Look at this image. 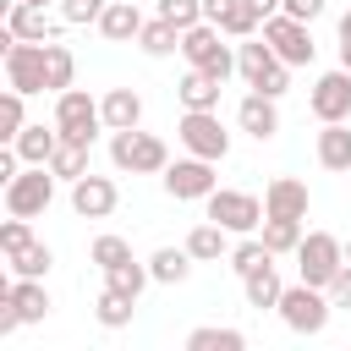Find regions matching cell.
Wrapping results in <instances>:
<instances>
[{"label":"cell","mask_w":351,"mask_h":351,"mask_svg":"<svg viewBox=\"0 0 351 351\" xmlns=\"http://www.w3.org/2000/svg\"><path fill=\"white\" fill-rule=\"evenodd\" d=\"M110 159H115V170H132V176H165L170 148H165V137L126 126V132H110Z\"/></svg>","instance_id":"6da1fadb"},{"label":"cell","mask_w":351,"mask_h":351,"mask_svg":"<svg viewBox=\"0 0 351 351\" xmlns=\"http://www.w3.org/2000/svg\"><path fill=\"white\" fill-rule=\"evenodd\" d=\"M274 313L285 318V329H291V335H324V324H329L335 302H329V291H324V285L296 280V285H285V296H280V307H274Z\"/></svg>","instance_id":"7a4b0ae2"},{"label":"cell","mask_w":351,"mask_h":351,"mask_svg":"<svg viewBox=\"0 0 351 351\" xmlns=\"http://www.w3.org/2000/svg\"><path fill=\"white\" fill-rule=\"evenodd\" d=\"M55 126H60L66 143L93 148V137L104 132V110H99V99L88 88H66V93H55Z\"/></svg>","instance_id":"3957f363"},{"label":"cell","mask_w":351,"mask_h":351,"mask_svg":"<svg viewBox=\"0 0 351 351\" xmlns=\"http://www.w3.org/2000/svg\"><path fill=\"white\" fill-rule=\"evenodd\" d=\"M181 55H186V66H197V71H208L219 82H230V71H236V55H230V44H225V33L214 22L186 27L181 33Z\"/></svg>","instance_id":"277c9868"},{"label":"cell","mask_w":351,"mask_h":351,"mask_svg":"<svg viewBox=\"0 0 351 351\" xmlns=\"http://www.w3.org/2000/svg\"><path fill=\"white\" fill-rule=\"evenodd\" d=\"M203 203H208V219L225 225L230 236H258V225H263V197H252L241 186H214Z\"/></svg>","instance_id":"5b68a950"},{"label":"cell","mask_w":351,"mask_h":351,"mask_svg":"<svg viewBox=\"0 0 351 351\" xmlns=\"http://www.w3.org/2000/svg\"><path fill=\"white\" fill-rule=\"evenodd\" d=\"M296 269L307 285H329L340 269H346V241L335 230H307L302 247H296Z\"/></svg>","instance_id":"8992f818"},{"label":"cell","mask_w":351,"mask_h":351,"mask_svg":"<svg viewBox=\"0 0 351 351\" xmlns=\"http://www.w3.org/2000/svg\"><path fill=\"white\" fill-rule=\"evenodd\" d=\"M176 137H181V148H186V154L214 159V165L230 154V132L219 126V110H186V115H181V126H176Z\"/></svg>","instance_id":"52a82bcc"},{"label":"cell","mask_w":351,"mask_h":351,"mask_svg":"<svg viewBox=\"0 0 351 351\" xmlns=\"http://www.w3.org/2000/svg\"><path fill=\"white\" fill-rule=\"evenodd\" d=\"M55 170L49 165H27L16 181H5V214H22V219H33V214H44L49 208V197H55Z\"/></svg>","instance_id":"ba28073f"},{"label":"cell","mask_w":351,"mask_h":351,"mask_svg":"<svg viewBox=\"0 0 351 351\" xmlns=\"http://www.w3.org/2000/svg\"><path fill=\"white\" fill-rule=\"evenodd\" d=\"M263 38L274 44V55H280L291 71H296V66H313V55H318L307 22H296V16H285V11H274V16L263 22Z\"/></svg>","instance_id":"9c48e42d"},{"label":"cell","mask_w":351,"mask_h":351,"mask_svg":"<svg viewBox=\"0 0 351 351\" xmlns=\"http://www.w3.org/2000/svg\"><path fill=\"white\" fill-rule=\"evenodd\" d=\"M165 192L176 197V203H197V197H208L219 181H214V159H197V154H186V159H170L165 165Z\"/></svg>","instance_id":"30bf717a"},{"label":"cell","mask_w":351,"mask_h":351,"mask_svg":"<svg viewBox=\"0 0 351 351\" xmlns=\"http://www.w3.org/2000/svg\"><path fill=\"white\" fill-rule=\"evenodd\" d=\"M5 82L16 93H44L49 77H44V44H27V38H11L5 44Z\"/></svg>","instance_id":"8fae6325"},{"label":"cell","mask_w":351,"mask_h":351,"mask_svg":"<svg viewBox=\"0 0 351 351\" xmlns=\"http://www.w3.org/2000/svg\"><path fill=\"white\" fill-rule=\"evenodd\" d=\"M307 110H313L318 121H351V71H346V66L324 71V77L313 82V93H307Z\"/></svg>","instance_id":"7c38bea8"},{"label":"cell","mask_w":351,"mask_h":351,"mask_svg":"<svg viewBox=\"0 0 351 351\" xmlns=\"http://www.w3.org/2000/svg\"><path fill=\"white\" fill-rule=\"evenodd\" d=\"M115 203H121V192H115L110 176H93V170H88L82 181H71V208H77L82 219H110Z\"/></svg>","instance_id":"4fadbf2b"},{"label":"cell","mask_w":351,"mask_h":351,"mask_svg":"<svg viewBox=\"0 0 351 351\" xmlns=\"http://www.w3.org/2000/svg\"><path fill=\"white\" fill-rule=\"evenodd\" d=\"M307 181H296V176H274L269 186H263V214H274V219H307Z\"/></svg>","instance_id":"5bb4252c"},{"label":"cell","mask_w":351,"mask_h":351,"mask_svg":"<svg viewBox=\"0 0 351 351\" xmlns=\"http://www.w3.org/2000/svg\"><path fill=\"white\" fill-rule=\"evenodd\" d=\"M236 121H241V132H247V137H258V143H269V137L280 132V110H274V99H269V93H258V88L236 104Z\"/></svg>","instance_id":"9a60e30c"},{"label":"cell","mask_w":351,"mask_h":351,"mask_svg":"<svg viewBox=\"0 0 351 351\" xmlns=\"http://www.w3.org/2000/svg\"><path fill=\"white\" fill-rule=\"evenodd\" d=\"M110 44H137V33H143V11H137V0H110L104 5V16L93 22Z\"/></svg>","instance_id":"2e32d148"},{"label":"cell","mask_w":351,"mask_h":351,"mask_svg":"<svg viewBox=\"0 0 351 351\" xmlns=\"http://www.w3.org/2000/svg\"><path fill=\"white\" fill-rule=\"evenodd\" d=\"M318 165L351 170V121H318Z\"/></svg>","instance_id":"e0dca14e"},{"label":"cell","mask_w":351,"mask_h":351,"mask_svg":"<svg viewBox=\"0 0 351 351\" xmlns=\"http://www.w3.org/2000/svg\"><path fill=\"white\" fill-rule=\"evenodd\" d=\"M5 27H11L16 38H27V44H49V38H55V22L44 16V5H27V0L5 5Z\"/></svg>","instance_id":"ac0fdd59"},{"label":"cell","mask_w":351,"mask_h":351,"mask_svg":"<svg viewBox=\"0 0 351 351\" xmlns=\"http://www.w3.org/2000/svg\"><path fill=\"white\" fill-rule=\"evenodd\" d=\"M219 88H225L219 77L186 66V77L176 82V99H181V110H219Z\"/></svg>","instance_id":"d6986e66"},{"label":"cell","mask_w":351,"mask_h":351,"mask_svg":"<svg viewBox=\"0 0 351 351\" xmlns=\"http://www.w3.org/2000/svg\"><path fill=\"white\" fill-rule=\"evenodd\" d=\"M16 154H22V165H49V154L60 148V126H44V121H27L22 132H16V143H11Z\"/></svg>","instance_id":"ffe728a7"},{"label":"cell","mask_w":351,"mask_h":351,"mask_svg":"<svg viewBox=\"0 0 351 351\" xmlns=\"http://www.w3.org/2000/svg\"><path fill=\"white\" fill-rule=\"evenodd\" d=\"M99 110H104V132H126V126H143V99H137L132 88H110V93L99 99Z\"/></svg>","instance_id":"44dd1931"},{"label":"cell","mask_w":351,"mask_h":351,"mask_svg":"<svg viewBox=\"0 0 351 351\" xmlns=\"http://www.w3.org/2000/svg\"><path fill=\"white\" fill-rule=\"evenodd\" d=\"M241 291H247V307H280V296H285V280H280V269H274V258L263 263V269H252V274H241Z\"/></svg>","instance_id":"7402d4cb"},{"label":"cell","mask_w":351,"mask_h":351,"mask_svg":"<svg viewBox=\"0 0 351 351\" xmlns=\"http://www.w3.org/2000/svg\"><path fill=\"white\" fill-rule=\"evenodd\" d=\"M225 225H214V219H203V225H192L186 230V252L197 258V263H219V258H230V247H225Z\"/></svg>","instance_id":"603a6c76"},{"label":"cell","mask_w":351,"mask_h":351,"mask_svg":"<svg viewBox=\"0 0 351 351\" xmlns=\"http://www.w3.org/2000/svg\"><path fill=\"white\" fill-rule=\"evenodd\" d=\"M274 66H280V55H274L269 38H241V49H236V71L247 77V88H252L263 71H274Z\"/></svg>","instance_id":"cb8c5ba5"},{"label":"cell","mask_w":351,"mask_h":351,"mask_svg":"<svg viewBox=\"0 0 351 351\" xmlns=\"http://www.w3.org/2000/svg\"><path fill=\"white\" fill-rule=\"evenodd\" d=\"M192 263H197V258H192L186 241H181V247H159V252L148 258V274H154L159 285H181V280L192 274Z\"/></svg>","instance_id":"d4e9b609"},{"label":"cell","mask_w":351,"mask_h":351,"mask_svg":"<svg viewBox=\"0 0 351 351\" xmlns=\"http://www.w3.org/2000/svg\"><path fill=\"white\" fill-rule=\"evenodd\" d=\"M5 296L16 302L22 324H44V313H49V291H44V280H22V274H16V285H11Z\"/></svg>","instance_id":"484cf974"},{"label":"cell","mask_w":351,"mask_h":351,"mask_svg":"<svg viewBox=\"0 0 351 351\" xmlns=\"http://www.w3.org/2000/svg\"><path fill=\"white\" fill-rule=\"evenodd\" d=\"M137 49H143V55H154V60H159V55H176V49H181V27H176V22H165V16H154V22H143Z\"/></svg>","instance_id":"4316f807"},{"label":"cell","mask_w":351,"mask_h":351,"mask_svg":"<svg viewBox=\"0 0 351 351\" xmlns=\"http://www.w3.org/2000/svg\"><path fill=\"white\" fill-rule=\"evenodd\" d=\"M44 77H49V93H66L71 88V77H77V55L66 49V44H44Z\"/></svg>","instance_id":"83f0119b"},{"label":"cell","mask_w":351,"mask_h":351,"mask_svg":"<svg viewBox=\"0 0 351 351\" xmlns=\"http://www.w3.org/2000/svg\"><path fill=\"white\" fill-rule=\"evenodd\" d=\"M258 236H263V247H269L274 258H280V252H296V247H302V219H274V214H263Z\"/></svg>","instance_id":"f1b7e54d"},{"label":"cell","mask_w":351,"mask_h":351,"mask_svg":"<svg viewBox=\"0 0 351 351\" xmlns=\"http://www.w3.org/2000/svg\"><path fill=\"white\" fill-rule=\"evenodd\" d=\"M148 280H154V274H148V263H137V258H126V263L104 269V285H110V291H121V296H132V302L148 291Z\"/></svg>","instance_id":"f546056e"},{"label":"cell","mask_w":351,"mask_h":351,"mask_svg":"<svg viewBox=\"0 0 351 351\" xmlns=\"http://www.w3.org/2000/svg\"><path fill=\"white\" fill-rule=\"evenodd\" d=\"M132 313H137V302H132V296H121V291H110V285H104V291H99V302H93V318H99L104 329H126V324H132Z\"/></svg>","instance_id":"4dcf8cb0"},{"label":"cell","mask_w":351,"mask_h":351,"mask_svg":"<svg viewBox=\"0 0 351 351\" xmlns=\"http://www.w3.org/2000/svg\"><path fill=\"white\" fill-rule=\"evenodd\" d=\"M241 346H247V335L241 329H219V324L186 335V351H241Z\"/></svg>","instance_id":"1f68e13d"},{"label":"cell","mask_w":351,"mask_h":351,"mask_svg":"<svg viewBox=\"0 0 351 351\" xmlns=\"http://www.w3.org/2000/svg\"><path fill=\"white\" fill-rule=\"evenodd\" d=\"M49 170H55L60 181H82V176H88V148H82V143H66V137H60V148L49 154Z\"/></svg>","instance_id":"d6a6232c"},{"label":"cell","mask_w":351,"mask_h":351,"mask_svg":"<svg viewBox=\"0 0 351 351\" xmlns=\"http://www.w3.org/2000/svg\"><path fill=\"white\" fill-rule=\"evenodd\" d=\"M269 258H274V252L263 247V236H241V241L230 247V258H225V263H230L236 274H252V269H263Z\"/></svg>","instance_id":"836d02e7"},{"label":"cell","mask_w":351,"mask_h":351,"mask_svg":"<svg viewBox=\"0 0 351 351\" xmlns=\"http://www.w3.org/2000/svg\"><path fill=\"white\" fill-rule=\"evenodd\" d=\"M214 27H219L225 38H252V33L263 27V16H258V11L247 5V0H236V5H230V11H225V16L214 22Z\"/></svg>","instance_id":"e575fe53"},{"label":"cell","mask_w":351,"mask_h":351,"mask_svg":"<svg viewBox=\"0 0 351 351\" xmlns=\"http://www.w3.org/2000/svg\"><path fill=\"white\" fill-rule=\"evenodd\" d=\"M49 263H55V252H49L44 241H27V247L11 258V269H16L22 280H44V274H49Z\"/></svg>","instance_id":"d590c367"},{"label":"cell","mask_w":351,"mask_h":351,"mask_svg":"<svg viewBox=\"0 0 351 351\" xmlns=\"http://www.w3.org/2000/svg\"><path fill=\"white\" fill-rule=\"evenodd\" d=\"M22 99H27V93H16V88H5V99H0V137H5V143H16V132L27 126Z\"/></svg>","instance_id":"8d00e7d4"},{"label":"cell","mask_w":351,"mask_h":351,"mask_svg":"<svg viewBox=\"0 0 351 351\" xmlns=\"http://www.w3.org/2000/svg\"><path fill=\"white\" fill-rule=\"evenodd\" d=\"M88 258H93L99 269H115V263H126V258H132V247H126V236H110V230H104V236H93Z\"/></svg>","instance_id":"74e56055"},{"label":"cell","mask_w":351,"mask_h":351,"mask_svg":"<svg viewBox=\"0 0 351 351\" xmlns=\"http://www.w3.org/2000/svg\"><path fill=\"white\" fill-rule=\"evenodd\" d=\"M159 16H165V22H176V27L186 33V27H197V22H203V0H159Z\"/></svg>","instance_id":"f35d334b"},{"label":"cell","mask_w":351,"mask_h":351,"mask_svg":"<svg viewBox=\"0 0 351 351\" xmlns=\"http://www.w3.org/2000/svg\"><path fill=\"white\" fill-rule=\"evenodd\" d=\"M27 241H33V225H27L22 214H11V219L0 225V252H5V258H16V252H22Z\"/></svg>","instance_id":"ab89813d"},{"label":"cell","mask_w":351,"mask_h":351,"mask_svg":"<svg viewBox=\"0 0 351 351\" xmlns=\"http://www.w3.org/2000/svg\"><path fill=\"white\" fill-rule=\"evenodd\" d=\"M104 5H110V0H60V22H71V27L99 22V16H104Z\"/></svg>","instance_id":"60d3db41"},{"label":"cell","mask_w":351,"mask_h":351,"mask_svg":"<svg viewBox=\"0 0 351 351\" xmlns=\"http://www.w3.org/2000/svg\"><path fill=\"white\" fill-rule=\"evenodd\" d=\"M252 88H258V93H269V99H280V93H285V88H291V66H285V60H280V66H274V71H263V77H258V82H252Z\"/></svg>","instance_id":"b9f144b4"},{"label":"cell","mask_w":351,"mask_h":351,"mask_svg":"<svg viewBox=\"0 0 351 351\" xmlns=\"http://www.w3.org/2000/svg\"><path fill=\"white\" fill-rule=\"evenodd\" d=\"M324 291H329V302H335V307H351V263H346V269H340Z\"/></svg>","instance_id":"7bdbcfd3"},{"label":"cell","mask_w":351,"mask_h":351,"mask_svg":"<svg viewBox=\"0 0 351 351\" xmlns=\"http://www.w3.org/2000/svg\"><path fill=\"white\" fill-rule=\"evenodd\" d=\"M280 11H285V16H296V22H313V16H324V0H285Z\"/></svg>","instance_id":"ee69618b"},{"label":"cell","mask_w":351,"mask_h":351,"mask_svg":"<svg viewBox=\"0 0 351 351\" xmlns=\"http://www.w3.org/2000/svg\"><path fill=\"white\" fill-rule=\"evenodd\" d=\"M247 5H252V11H258V16H263V22H269V16H274V11H280V5H285V0H247Z\"/></svg>","instance_id":"f6af8a7d"},{"label":"cell","mask_w":351,"mask_h":351,"mask_svg":"<svg viewBox=\"0 0 351 351\" xmlns=\"http://www.w3.org/2000/svg\"><path fill=\"white\" fill-rule=\"evenodd\" d=\"M335 27H340V44H351V11H346V16L335 22Z\"/></svg>","instance_id":"bcb514c9"},{"label":"cell","mask_w":351,"mask_h":351,"mask_svg":"<svg viewBox=\"0 0 351 351\" xmlns=\"http://www.w3.org/2000/svg\"><path fill=\"white\" fill-rule=\"evenodd\" d=\"M340 66H346V71H351V44H340Z\"/></svg>","instance_id":"7dc6e473"},{"label":"cell","mask_w":351,"mask_h":351,"mask_svg":"<svg viewBox=\"0 0 351 351\" xmlns=\"http://www.w3.org/2000/svg\"><path fill=\"white\" fill-rule=\"evenodd\" d=\"M346 263H351V236H346Z\"/></svg>","instance_id":"c3c4849f"},{"label":"cell","mask_w":351,"mask_h":351,"mask_svg":"<svg viewBox=\"0 0 351 351\" xmlns=\"http://www.w3.org/2000/svg\"><path fill=\"white\" fill-rule=\"evenodd\" d=\"M27 5H49V0H27Z\"/></svg>","instance_id":"681fc988"}]
</instances>
